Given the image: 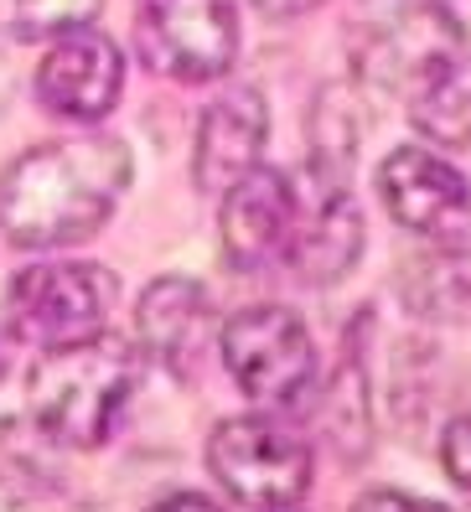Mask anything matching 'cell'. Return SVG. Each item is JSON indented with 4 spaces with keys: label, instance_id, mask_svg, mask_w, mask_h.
<instances>
[{
    "label": "cell",
    "instance_id": "7402d4cb",
    "mask_svg": "<svg viewBox=\"0 0 471 512\" xmlns=\"http://www.w3.org/2000/svg\"><path fill=\"white\" fill-rule=\"evenodd\" d=\"M0 378H6V342H0Z\"/></svg>",
    "mask_w": 471,
    "mask_h": 512
},
{
    "label": "cell",
    "instance_id": "277c9868",
    "mask_svg": "<svg viewBox=\"0 0 471 512\" xmlns=\"http://www.w3.org/2000/svg\"><path fill=\"white\" fill-rule=\"evenodd\" d=\"M208 471L239 507H296L311 492L306 440L259 414L223 419L208 435Z\"/></svg>",
    "mask_w": 471,
    "mask_h": 512
},
{
    "label": "cell",
    "instance_id": "5b68a950",
    "mask_svg": "<svg viewBox=\"0 0 471 512\" xmlns=\"http://www.w3.org/2000/svg\"><path fill=\"white\" fill-rule=\"evenodd\" d=\"M140 63L176 83H213L239 57L233 0H135Z\"/></svg>",
    "mask_w": 471,
    "mask_h": 512
},
{
    "label": "cell",
    "instance_id": "6da1fadb",
    "mask_svg": "<svg viewBox=\"0 0 471 512\" xmlns=\"http://www.w3.org/2000/svg\"><path fill=\"white\" fill-rule=\"evenodd\" d=\"M130 176L135 161L114 135L32 145L0 171V233L16 249H68L109 223Z\"/></svg>",
    "mask_w": 471,
    "mask_h": 512
},
{
    "label": "cell",
    "instance_id": "ffe728a7",
    "mask_svg": "<svg viewBox=\"0 0 471 512\" xmlns=\"http://www.w3.org/2000/svg\"><path fill=\"white\" fill-rule=\"evenodd\" d=\"M254 6H259L264 16H301V11L316 6V0H254Z\"/></svg>",
    "mask_w": 471,
    "mask_h": 512
},
{
    "label": "cell",
    "instance_id": "9c48e42d",
    "mask_svg": "<svg viewBox=\"0 0 471 512\" xmlns=\"http://www.w3.org/2000/svg\"><path fill=\"white\" fill-rule=\"evenodd\" d=\"M223 197V259L239 275H259L270 264H285V249L296 238L301 218V182L275 166H249L244 176L218 192Z\"/></svg>",
    "mask_w": 471,
    "mask_h": 512
},
{
    "label": "cell",
    "instance_id": "2e32d148",
    "mask_svg": "<svg viewBox=\"0 0 471 512\" xmlns=\"http://www.w3.org/2000/svg\"><path fill=\"white\" fill-rule=\"evenodd\" d=\"M104 0H0V32L16 42H42L68 26H83L99 16Z\"/></svg>",
    "mask_w": 471,
    "mask_h": 512
},
{
    "label": "cell",
    "instance_id": "3957f363",
    "mask_svg": "<svg viewBox=\"0 0 471 512\" xmlns=\"http://www.w3.org/2000/svg\"><path fill=\"white\" fill-rule=\"evenodd\" d=\"M140 388V347L120 337H83L68 347H42V363L26 378L32 419L52 445L94 450L104 445Z\"/></svg>",
    "mask_w": 471,
    "mask_h": 512
},
{
    "label": "cell",
    "instance_id": "ac0fdd59",
    "mask_svg": "<svg viewBox=\"0 0 471 512\" xmlns=\"http://www.w3.org/2000/svg\"><path fill=\"white\" fill-rule=\"evenodd\" d=\"M440 461H446V476L461 492H471V414H461L456 425L440 440Z\"/></svg>",
    "mask_w": 471,
    "mask_h": 512
},
{
    "label": "cell",
    "instance_id": "8992f818",
    "mask_svg": "<svg viewBox=\"0 0 471 512\" xmlns=\"http://www.w3.org/2000/svg\"><path fill=\"white\" fill-rule=\"evenodd\" d=\"M114 311V275L104 264H32L6 290L11 331L32 347H68L99 337Z\"/></svg>",
    "mask_w": 471,
    "mask_h": 512
},
{
    "label": "cell",
    "instance_id": "8fae6325",
    "mask_svg": "<svg viewBox=\"0 0 471 512\" xmlns=\"http://www.w3.org/2000/svg\"><path fill=\"white\" fill-rule=\"evenodd\" d=\"M213 295L187 275H161L145 285L135 306V347L161 363L176 383H192L202 363L213 357Z\"/></svg>",
    "mask_w": 471,
    "mask_h": 512
},
{
    "label": "cell",
    "instance_id": "9a60e30c",
    "mask_svg": "<svg viewBox=\"0 0 471 512\" xmlns=\"http://www.w3.org/2000/svg\"><path fill=\"white\" fill-rule=\"evenodd\" d=\"M368 373H363V357L347 352L342 368L332 373L327 388V430H332V450L342 456H363L368 450Z\"/></svg>",
    "mask_w": 471,
    "mask_h": 512
},
{
    "label": "cell",
    "instance_id": "5bb4252c",
    "mask_svg": "<svg viewBox=\"0 0 471 512\" xmlns=\"http://www.w3.org/2000/svg\"><path fill=\"white\" fill-rule=\"evenodd\" d=\"M394 290L409 316L461 326V321H471V254L451 249V244H430L425 254L399 259Z\"/></svg>",
    "mask_w": 471,
    "mask_h": 512
},
{
    "label": "cell",
    "instance_id": "4fadbf2b",
    "mask_svg": "<svg viewBox=\"0 0 471 512\" xmlns=\"http://www.w3.org/2000/svg\"><path fill=\"white\" fill-rule=\"evenodd\" d=\"M264 140H270V104H264V94L254 83H228L197 119V145H192L197 187L223 192L233 176L259 166Z\"/></svg>",
    "mask_w": 471,
    "mask_h": 512
},
{
    "label": "cell",
    "instance_id": "44dd1931",
    "mask_svg": "<svg viewBox=\"0 0 471 512\" xmlns=\"http://www.w3.org/2000/svg\"><path fill=\"white\" fill-rule=\"evenodd\" d=\"M161 502H176V507H213V497H202V492H166Z\"/></svg>",
    "mask_w": 471,
    "mask_h": 512
},
{
    "label": "cell",
    "instance_id": "30bf717a",
    "mask_svg": "<svg viewBox=\"0 0 471 512\" xmlns=\"http://www.w3.org/2000/svg\"><path fill=\"white\" fill-rule=\"evenodd\" d=\"M125 88V57L104 32L94 26H68L57 32V42L47 47L42 68H37V99L47 114L73 119V125H94L114 109Z\"/></svg>",
    "mask_w": 471,
    "mask_h": 512
},
{
    "label": "cell",
    "instance_id": "7a4b0ae2",
    "mask_svg": "<svg viewBox=\"0 0 471 512\" xmlns=\"http://www.w3.org/2000/svg\"><path fill=\"white\" fill-rule=\"evenodd\" d=\"M347 57L373 94L420 104L466 78V32L451 0H363L347 26Z\"/></svg>",
    "mask_w": 471,
    "mask_h": 512
},
{
    "label": "cell",
    "instance_id": "52a82bcc",
    "mask_svg": "<svg viewBox=\"0 0 471 512\" xmlns=\"http://www.w3.org/2000/svg\"><path fill=\"white\" fill-rule=\"evenodd\" d=\"M218 352H223V368L233 373V383L254 404H270V409L296 404L311 383V368H316L311 331L285 306L233 311L218 331Z\"/></svg>",
    "mask_w": 471,
    "mask_h": 512
},
{
    "label": "cell",
    "instance_id": "d6986e66",
    "mask_svg": "<svg viewBox=\"0 0 471 512\" xmlns=\"http://www.w3.org/2000/svg\"><path fill=\"white\" fill-rule=\"evenodd\" d=\"M358 507H430L425 497H409V492H389V487H378V492H363Z\"/></svg>",
    "mask_w": 471,
    "mask_h": 512
},
{
    "label": "cell",
    "instance_id": "e0dca14e",
    "mask_svg": "<svg viewBox=\"0 0 471 512\" xmlns=\"http://www.w3.org/2000/svg\"><path fill=\"white\" fill-rule=\"evenodd\" d=\"M409 119L420 125L425 140L471 150V94H466V78L435 88V94H425L420 104H409Z\"/></svg>",
    "mask_w": 471,
    "mask_h": 512
},
{
    "label": "cell",
    "instance_id": "ba28073f",
    "mask_svg": "<svg viewBox=\"0 0 471 512\" xmlns=\"http://www.w3.org/2000/svg\"><path fill=\"white\" fill-rule=\"evenodd\" d=\"M378 192H384L389 213L399 228L420 233L425 244H471V182L440 161L425 145H399L378 166Z\"/></svg>",
    "mask_w": 471,
    "mask_h": 512
},
{
    "label": "cell",
    "instance_id": "7c38bea8",
    "mask_svg": "<svg viewBox=\"0 0 471 512\" xmlns=\"http://www.w3.org/2000/svg\"><path fill=\"white\" fill-rule=\"evenodd\" d=\"M358 254H363V213L347 182H327V176L311 171L301 182V218L285 249V269L301 285H337L358 264Z\"/></svg>",
    "mask_w": 471,
    "mask_h": 512
}]
</instances>
